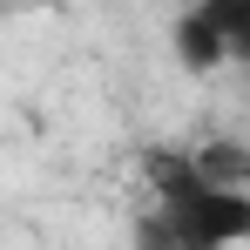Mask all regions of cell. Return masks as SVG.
<instances>
[{"label": "cell", "mask_w": 250, "mask_h": 250, "mask_svg": "<svg viewBox=\"0 0 250 250\" xmlns=\"http://www.w3.org/2000/svg\"><path fill=\"white\" fill-rule=\"evenodd\" d=\"M142 176H149V203L176 216V230L189 250H237L250 244V189L216 183L196 149H142Z\"/></svg>", "instance_id": "cell-1"}, {"label": "cell", "mask_w": 250, "mask_h": 250, "mask_svg": "<svg viewBox=\"0 0 250 250\" xmlns=\"http://www.w3.org/2000/svg\"><path fill=\"white\" fill-rule=\"evenodd\" d=\"M169 54L196 82L250 68V0H183L169 21Z\"/></svg>", "instance_id": "cell-2"}, {"label": "cell", "mask_w": 250, "mask_h": 250, "mask_svg": "<svg viewBox=\"0 0 250 250\" xmlns=\"http://www.w3.org/2000/svg\"><path fill=\"white\" fill-rule=\"evenodd\" d=\"M128 250H189V237L176 230V216L163 203H142L135 223H128Z\"/></svg>", "instance_id": "cell-3"}, {"label": "cell", "mask_w": 250, "mask_h": 250, "mask_svg": "<svg viewBox=\"0 0 250 250\" xmlns=\"http://www.w3.org/2000/svg\"><path fill=\"white\" fill-rule=\"evenodd\" d=\"M196 163H203L216 183L250 189V149H244V142H203V149H196Z\"/></svg>", "instance_id": "cell-4"}]
</instances>
